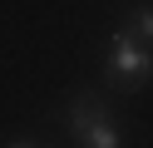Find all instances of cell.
I'll return each mask as SVG.
<instances>
[{
    "label": "cell",
    "instance_id": "obj_1",
    "mask_svg": "<svg viewBox=\"0 0 153 148\" xmlns=\"http://www.w3.org/2000/svg\"><path fill=\"white\" fill-rule=\"evenodd\" d=\"M109 79L119 89H143L153 79V45H143L133 30H119L109 39Z\"/></svg>",
    "mask_w": 153,
    "mask_h": 148
},
{
    "label": "cell",
    "instance_id": "obj_2",
    "mask_svg": "<svg viewBox=\"0 0 153 148\" xmlns=\"http://www.w3.org/2000/svg\"><path fill=\"white\" fill-rule=\"evenodd\" d=\"M69 128H74V138L89 143V148H119L123 143L119 128L104 118V104H94V99H79V104L69 109Z\"/></svg>",
    "mask_w": 153,
    "mask_h": 148
},
{
    "label": "cell",
    "instance_id": "obj_3",
    "mask_svg": "<svg viewBox=\"0 0 153 148\" xmlns=\"http://www.w3.org/2000/svg\"><path fill=\"white\" fill-rule=\"evenodd\" d=\"M128 30L143 39V45H153V5H138V10H133V25Z\"/></svg>",
    "mask_w": 153,
    "mask_h": 148
}]
</instances>
